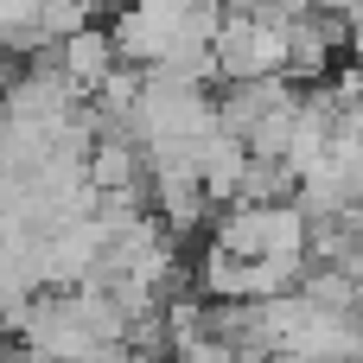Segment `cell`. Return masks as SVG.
I'll return each mask as SVG.
<instances>
[{
	"label": "cell",
	"mask_w": 363,
	"mask_h": 363,
	"mask_svg": "<svg viewBox=\"0 0 363 363\" xmlns=\"http://www.w3.org/2000/svg\"><path fill=\"white\" fill-rule=\"evenodd\" d=\"M128 64H160L179 38H191V0H128L108 19Z\"/></svg>",
	"instance_id": "cell-1"
},
{
	"label": "cell",
	"mask_w": 363,
	"mask_h": 363,
	"mask_svg": "<svg viewBox=\"0 0 363 363\" xmlns=\"http://www.w3.org/2000/svg\"><path fill=\"white\" fill-rule=\"evenodd\" d=\"M217 51H223V83H230V77H274V70H287V57H294L281 19L236 13V6H230V19H223V32H217Z\"/></svg>",
	"instance_id": "cell-2"
},
{
	"label": "cell",
	"mask_w": 363,
	"mask_h": 363,
	"mask_svg": "<svg viewBox=\"0 0 363 363\" xmlns=\"http://www.w3.org/2000/svg\"><path fill=\"white\" fill-rule=\"evenodd\" d=\"M121 64V45H115V32L108 26H83V32H70L64 38V70L77 77V89L83 96H96L102 89V77Z\"/></svg>",
	"instance_id": "cell-3"
},
{
	"label": "cell",
	"mask_w": 363,
	"mask_h": 363,
	"mask_svg": "<svg viewBox=\"0 0 363 363\" xmlns=\"http://www.w3.org/2000/svg\"><path fill=\"white\" fill-rule=\"evenodd\" d=\"M249 160H255V147H249L242 134H230V128L204 134V191H211L217 204L242 198V172H249Z\"/></svg>",
	"instance_id": "cell-4"
},
{
	"label": "cell",
	"mask_w": 363,
	"mask_h": 363,
	"mask_svg": "<svg viewBox=\"0 0 363 363\" xmlns=\"http://www.w3.org/2000/svg\"><path fill=\"white\" fill-rule=\"evenodd\" d=\"M345 268L357 274V287H363V242H357V249H351V255H345Z\"/></svg>",
	"instance_id": "cell-5"
},
{
	"label": "cell",
	"mask_w": 363,
	"mask_h": 363,
	"mask_svg": "<svg viewBox=\"0 0 363 363\" xmlns=\"http://www.w3.org/2000/svg\"><path fill=\"white\" fill-rule=\"evenodd\" d=\"M351 57H357V64H363V26H357V32H351Z\"/></svg>",
	"instance_id": "cell-6"
},
{
	"label": "cell",
	"mask_w": 363,
	"mask_h": 363,
	"mask_svg": "<svg viewBox=\"0 0 363 363\" xmlns=\"http://www.w3.org/2000/svg\"><path fill=\"white\" fill-rule=\"evenodd\" d=\"M96 6H128V0H96Z\"/></svg>",
	"instance_id": "cell-7"
}]
</instances>
